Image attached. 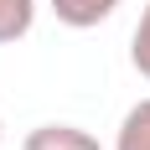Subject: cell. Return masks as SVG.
Instances as JSON below:
<instances>
[{"label": "cell", "mask_w": 150, "mask_h": 150, "mask_svg": "<svg viewBox=\"0 0 150 150\" xmlns=\"http://www.w3.org/2000/svg\"><path fill=\"white\" fill-rule=\"evenodd\" d=\"M0 140H5V119H0Z\"/></svg>", "instance_id": "6"}, {"label": "cell", "mask_w": 150, "mask_h": 150, "mask_svg": "<svg viewBox=\"0 0 150 150\" xmlns=\"http://www.w3.org/2000/svg\"><path fill=\"white\" fill-rule=\"evenodd\" d=\"M119 5L124 0H52V16L73 31H88V26H104Z\"/></svg>", "instance_id": "2"}, {"label": "cell", "mask_w": 150, "mask_h": 150, "mask_svg": "<svg viewBox=\"0 0 150 150\" xmlns=\"http://www.w3.org/2000/svg\"><path fill=\"white\" fill-rule=\"evenodd\" d=\"M21 150H104V145H98V135H88L83 124H36V129L21 140Z\"/></svg>", "instance_id": "1"}, {"label": "cell", "mask_w": 150, "mask_h": 150, "mask_svg": "<svg viewBox=\"0 0 150 150\" xmlns=\"http://www.w3.org/2000/svg\"><path fill=\"white\" fill-rule=\"evenodd\" d=\"M114 150H150V98H140V104L119 119Z\"/></svg>", "instance_id": "3"}, {"label": "cell", "mask_w": 150, "mask_h": 150, "mask_svg": "<svg viewBox=\"0 0 150 150\" xmlns=\"http://www.w3.org/2000/svg\"><path fill=\"white\" fill-rule=\"evenodd\" d=\"M129 62H135L140 78H150V5L140 11V26H135V36H129Z\"/></svg>", "instance_id": "5"}, {"label": "cell", "mask_w": 150, "mask_h": 150, "mask_svg": "<svg viewBox=\"0 0 150 150\" xmlns=\"http://www.w3.org/2000/svg\"><path fill=\"white\" fill-rule=\"evenodd\" d=\"M36 26V0H0V47L21 42Z\"/></svg>", "instance_id": "4"}]
</instances>
